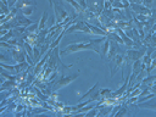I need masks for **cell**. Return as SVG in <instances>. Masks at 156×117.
I'll return each mask as SVG.
<instances>
[{
    "mask_svg": "<svg viewBox=\"0 0 156 117\" xmlns=\"http://www.w3.org/2000/svg\"><path fill=\"white\" fill-rule=\"evenodd\" d=\"M107 37H100L98 39H90L88 41H79V43H72L67 45L63 50L60 51L61 55H67L77 51H84V50H93L96 54L100 55V44L106 39Z\"/></svg>",
    "mask_w": 156,
    "mask_h": 117,
    "instance_id": "6da1fadb",
    "label": "cell"
},
{
    "mask_svg": "<svg viewBox=\"0 0 156 117\" xmlns=\"http://www.w3.org/2000/svg\"><path fill=\"white\" fill-rule=\"evenodd\" d=\"M78 76H79V71L76 72V73H73V74H71V76H67V77L61 76V78H58L57 80L52 82V85H51L52 91H56V90H58V89H61V88L67 87V85L71 84L73 80H76V79L78 78Z\"/></svg>",
    "mask_w": 156,
    "mask_h": 117,
    "instance_id": "7a4b0ae2",
    "label": "cell"
},
{
    "mask_svg": "<svg viewBox=\"0 0 156 117\" xmlns=\"http://www.w3.org/2000/svg\"><path fill=\"white\" fill-rule=\"evenodd\" d=\"M52 9H54V13H55V24H60L62 23L67 17H69V12L67 10H65L58 2H54L52 1ZM72 17V16H71Z\"/></svg>",
    "mask_w": 156,
    "mask_h": 117,
    "instance_id": "3957f363",
    "label": "cell"
},
{
    "mask_svg": "<svg viewBox=\"0 0 156 117\" xmlns=\"http://www.w3.org/2000/svg\"><path fill=\"white\" fill-rule=\"evenodd\" d=\"M126 63V60L122 55H116L112 60H110V68H111V77L115 76L116 71L121 69Z\"/></svg>",
    "mask_w": 156,
    "mask_h": 117,
    "instance_id": "277c9868",
    "label": "cell"
},
{
    "mask_svg": "<svg viewBox=\"0 0 156 117\" xmlns=\"http://www.w3.org/2000/svg\"><path fill=\"white\" fill-rule=\"evenodd\" d=\"M90 98V99H94V100H99V99H101V95H100V89H99V83H95L94 84V87H91L87 93H84L83 95H80L79 96V99H78V101L80 102V101H83L85 98Z\"/></svg>",
    "mask_w": 156,
    "mask_h": 117,
    "instance_id": "5b68a950",
    "label": "cell"
},
{
    "mask_svg": "<svg viewBox=\"0 0 156 117\" xmlns=\"http://www.w3.org/2000/svg\"><path fill=\"white\" fill-rule=\"evenodd\" d=\"M146 52V49H140V50H135V49H128L127 50V57L130 61H136L139 58H141Z\"/></svg>",
    "mask_w": 156,
    "mask_h": 117,
    "instance_id": "8992f818",
    "label": "cell"
},
{
    "mask_svg": "<svg viewBox=\"0 0 156 117\" xmlns=\"http://www.w3.org/2000/svg\"><path fill=\"white\" fill-rule=\"evenodd\" d=\"M130 9L138 13H141V15H147V16H151L152 15V10H150L147 6H144L143 4H132L130 5Z\"/></svg>",
    "mask_w": 156,
    "mask_h": 117,
    "instance_id": "52a82bcc",
    "label": "cell"
},
{
    "mask_svg": "<svg viewBox=\"0 0 156 117\" xmlns=\"http://www.w3.org/2000/svg\"><path fill=\"white\" fill-rule=\"evenodd\" d=\"M28 65H29V63L20 62V63H17L16 66H11V65H6V63L1 62V67L6 68V69H9V71H12L13 73H20V72H21V71H23V68H26Z\"/></svg>",
    "mask_w": 156,
    "mask_h": 117,
    "instance_id": "ba28073f",
    "label": "cell"
},
{
    "mask_svg": "<svg viewBox=\"0 0 156 117\" xmlns=\"http://www.w3.org/2000/svg\"><path fill=\"white\" fill-rule=\"evenodd\" d=\"M51 52H52V50H50V49H49V51H48V52H46V54L44 55V57H43V58H41V60H40V61H39V62H38V63L35 65V67H34V74H35V76H38V74L40 73V71H41V67H43V65H45V63L48 62V58L50 57Z\"/></svg>",
    "mask_w": 156,
    "mask_h": 117,
    "instance_id": "9c48e42d",
    "label": "cell"
},
{
    "mask_svg": "<svg viewBox=\"0 0 156 117\" xmlns=\"http://www.w3.org/2000/svg\"><path fill=\"white\" fill-rule=\"evenodd\" d=\"M15 18L17 20L18 27H20V26H21V27H28V26H30L32 23H34L32 20H28V17H27V16H24V15H22L21 12H20V13H17V16H16Z\"/></svg>",
    "mask_w": 156,
    "mask_h": 117,
    "instance_id": "30bf717a",
    "label": "cell"
},
{
    "mask_svg": "<svg viewBox=\"0 0 156 117\" xmlns=\"http://www.w3.org/2000/svg\"><path fill=\"white\" fill-rule=\"evenodd\" d=\"M110 43H111V40L108 38H106L102 41V46L100 48V55L104 60H106V57H107V54H108V50H110Z\"/></svg>",
    "mask_w": 156,
    "mask_h": 117,
    "instance_id": "8fae6325",
    "label": "cell"
},
{
    "mask_svg": "<svg viewBox=\"0 0 156 117\" xmlns=\"http://www.w3.org/2000/svg\"><path fill=\"white\" fill-rule=\"evenodd\" d=\"M117 44L115 43V41H111L110 43V50H108V54H107V60L110 61V60H112L116 55H117Z\"/></svg>",
    "mask_w": 156,
    "mask_h": 117,
    "instance_id": "7c38bea8",
    "label": "cell"
},
{
    "mask_svg": "<svg viewBox=\"0 0 156 117\" xmlns=\"http://www.w3.org/2000/svg\"><path fill=\"white\" fill-rule=\"evenodd\" d=\"M30 5H35L34 0H18L15 6H16L18 10H21V9H23V7H26V6H30Z\"/></svg>",
    "mask_w": 156,
    "mask_h": 117,
    "instance_id": "4fadbf2b",
    "label": "cell"
},
{
    "mask_svg": "<svg viewBox=\"0 0 156 117\" xmlns=\"http://www.w3.org/2000/svg\"><path fill=\"white\" fill-rule=\"evenodd\" d=\"M34 10H35V5H30V6H26V7L21 9V10H20V12H21L22 15H24V16L29 17L30 15H33Z\"/></svg>",
    "mask_w": 156,
    "mask_h": 117,
    "instance_id": "5bb4252c",
    "label": "cell"
},
{
    "mask_svg": "<svg viewBox=\"0 0 156 117\" xmlns=\"http://www.w3.org/2000/svg\"><path fill=\"white\" fill-rule=\"evenodd\" d=\"M46 20H48V11L45 10V11L43 12V16H41V18H40V22H39V28H38V32H39V30H43V29L45 28V23H46Z\"/></svg>",
    "mask_w": 156,
    "mask_h": 117,
    "instance_id": "9a60e30c",
    "label": "cell"
},
{
    "mask_svg": "<svg viewBox=\"0 0 156 117\" xmlns=\"http://www.w3.org/2000/svg\"><path fill=\"white\" fill-rule=\"evenodd\" d=\"M38 28H39V22H34L30 26L26 27V32L27 33H38Z\"/></svg>",
    "mask_w": 156,
    "mask_h": 117,
    "instance_id": "2e32d148",
    "label": "cell"
},
{
    "mask_svg": "<svg viewBox=\"0 0 156 117\" xmlns=\"http://www.w3.org/2000/svg\"><path fill=\"white\" fill-rule=\"evenodd\" d=\"M143 60V63L146 66V68L147 67H150V65H151V61H152V58H151V54H149V52H145V55L141 57Z\"/></svg>",
    "mask_w": 156,
    "mask_h": 117,
    "instance_id": "e0dca14e",
    "label": "cell"
},
{
    "mask_svg": "<svg viewBox=\"0 0 156 117\" xmlns=\"http://www.w3.org/2000/svg\"><path fill=\"white\" fill-rule=\"evenodd\" d=\"M100 95H101V99H110L111 96H112V91L110 90V89H107V88H105V89H100Z\"/></svg>",
    "mask_w": 156,
    "mask_h": 117,
    "instance_id": "ac0fdd59",
    "label": "cell"
},
{
    "mask_svg": "<svg viewBox=\"0 0 156 117\" xmlns=\"http://www.w3.org/2000/svg\"><path fill=\"white\" fill-rule=\"evenodd\" d=\"M40 56H41V55H40V51H39V49H38V45L33 46V58H34V62H37Z\"/></svg>",
    "mask_w": 156,
    "mask_h": 117,
    "instance_id": "d6986e66",
    "label": "cell"
},
{
    "mask_svg": "<svg viewBox=\"0 0 156 117\" xmlns=\"http://www.w3.org/2000/svg\"><path fill=\"white\" fill-rule=\"evenodd\" d=\"M135 17H136V20H139L141 23L147 22V21H149V18H150V16H147V15H141V13H138Z\"/></svg>",
    "mask_w": 156,
    "mask_h": 117,
    "instance_id": "ffe728a7",
    "label": "cell"
},
{
    "mask_svg": "<svg viewBox=\"0 0 156 117\" xmlns=\"http://www.w3.org/2000/svg\"><path fill=\"white\" fill-rule=\"evenodd\" d=\"M15 85H16V82H15V80L9 79V82L2 83V85H1V90H5V89H6V87H15Z\"/></svg>",
    "mask_w": 156,
    "mask_h": 117,
    "instance_id": "44dd1931",
    "label": "cell"
},
{
    "mask_svg": "<svg viewBox=\"0 0 156 117\" xmlns=\"http://www.w3.org/2000/svg\"><path fill=\"white\" fill-rule=\"evenodd\" d=\"M79 5H80V7L83 9V10H87L88 9V4H87V0H76Z\"/></svg>",
    "mask_w": 156,
    "mask_h": 117,
    "instance_id": "7402d4cb",
    "label": "cell"
},
{
    "mask_svg": "<svg viewBox=\"0 0 156 117\" xmlns=\"http://www.w3.org/2000/svg\"><path fill=\"white\" fill-rule=\"evenodd\" d=\"M152 2H154V0H141V4L144 6H147V7H150L152 5Z\"/></svg>",
    "mask_w": 156,
    "mask_h": 117,
    "instance_id": "603a6c76",
    "label": "cell"
},
{
    "mask_svg": "<svg viewBox=\"0 0 156 117\" xmlns=\"http://www.w3.org/2000/svg\"><path fill=\"white\" fill-rule=\"evenodd\" d=\"M138 106H145V107L155 108V110H156V102H155V104H145V105H143V104H138Z\"/></svg>",
    "mask_w": 156,
    "mask_h": 117,
    "instance_id": "cb8c5ba5",
    "label": "cell"
},
{
    "mask_svg": "<svg viewBox=\"0 0 156 117\" xmlns=\"http://www.w3.org/2000/svg\"><path fill=\"white\" fill-rule=\"evenodd\" d=\"M18 0H9V7L10 9H12L15 5H16V2H17Z\"/></svg>",
    "mask_w": 156,
    "mask_h": 117,
    "instance_id": "d4e9b609",
    "label": "cell"
},
{
    "mask_svg": "<svg viewBox=\"0 0 156 117\" xmlns=\"http://www.w3.org/2000/svg\"><path fill=\"white\" fill-rule=\"evenodd\" d=\"M124 113H127V110H126V108H122L119 112H117V113H116V116L118 117V116H122V115H124Z\"/></svg>",
    "mask_w": 156,
    "mask_h": 117,
    "instance_id": "484cf974",
    "label": "cell"
},
{
    "mask_svg": "<svg viewBox=\"0 0 156 117\" xmlns=\"http://www.w3.org/2000/svg\"><path fill=\"white\" fill-rule=\"evenodd\" d=\"M7 32H9V30H6V29H2V30H1V37H2V35H5Z\"/></svg>",
    "mask_w": 156,
    "mask_h": 117,
    "instance_id": "4316f807",
    "label": "cell"
},
{
    "mask_svg": "<svg viewBox=\"0 0 156 117\" xmlns=\"http://www.w3.org/2000/svg\"><path fill=\"white\" fill-rule=\"evenodd\" d=\"M130 2H136V4H141V0H130Z\"/></svg>",
    "mask_w": 156,
    "mask_h": 117,
    "instance_id": "83f0119b",
    "label": "cell"
},
{
    "mask_svg": "<svg viewBox=\"0 0 156 117\" xmlns=\"http://www.w3.org/2000/svg\"><path fill=\"white\" fill-rule=\"evenodd\" d=\"M121 107H122V106H121V105H118V106H117V110H118V108H121ZM115 112H116V108H115V111L111 113V116H113V115H115Z\"/></svg>",
    "mask_w": 156,
    "mask_h": 117,
    "instance_id": "f1b7e54d",
    "label": "cell"
},
{
    "mask_svg": "<svg viewBox=\"0 0 156 117\" xmlns=\"http://www.w3.org/2000/svg\"><path fill=\"white\" fill-rule=\"evenodd\" d=\"M151 30H152V32H156V23H154V26H152Z\"/></svg>",
    "mask_w": 156,
    "mask_h": 117,
    "instance_id": "f546056e",
    "label": "cell"
}]
</instances>
